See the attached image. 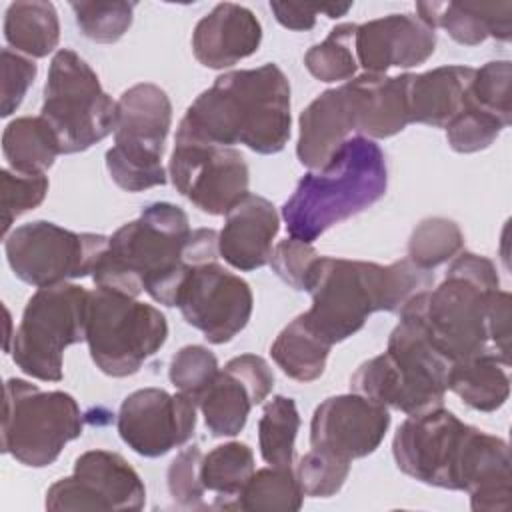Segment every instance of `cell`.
Wrapping results in <instances>:
<instances>
[{"instance_id": "cell-1", "label": "cell", "mask_w": 512, "mask_h": 512, "mask_svg": "<svg viewBox=\"0 0 512 512\" xmlns=\"http://www.w3.org/2000/svg\"><path fill=\"white\" fill-rule=\"evenodd\" d=\"M400 472L436 488L464 490L474 512L510 508V450L506 440L464 424L438 406L408 416L392 438Z\"/></svg>"}, {"instance_id": "cell-2", "label": "cell", "mask_w": 512, "mask_h": 512, "mask_svg": "<svg viewBox=\"0 0 512 512\" xmlns=\"http://www.w3.org/2000/svg\"><path fill=\"white\" fill-rule=\"evenodd\" d=\"M218 258L216 230H192L180 206L152 202L108 238L92 280L98 288L132 298L146 292L158 304L176 306L188 272Z\"/></svg>"}, {"instance_id": "cell-3", "label": "cell", "mask_w": 512, "mask_h": 512, "mask_svg": "<svg viewBox=\"0 0 512 512\" xmlns=\"http://www.w3.org/2000/svg\"><path fill=\"white\" fill-rule=\"evenodd\" d=\"M290 82L272 62L220 74L182 116L176 134L220 146L280 152L290 138Z\"/></svg>"}, {"instance_id": "cell-4", "label": "cell", "mask_w": 512, "mask_h": 512, "mask_svg": "<svg viewBox=\"0 0 512 512\" xmlns=\"http://www.w3.org/2000/svg\"><path fill=\"white\" fill-rule=\"evenodd\" d=\"M434 286V270L408 258L388 266L320 256L312 284V306L302 312L308 328L330 346L356 334L374 312H400L414 296Z\"/></svg>"}, {"instance_id": "cell-5", "label": "cell", "mask_w": 512, "mask_h": 512, "mask_svg": "<svg viewBox=\"0 0 512 512\" xmlns=\"http://www.w3.org/2000/svg\"><path fill=\"white\" fill-rule=\"evenodd\" d=\"M496 290H500V278L492 260L474 252H460L452 258L444 280L414 296L398 314L454 364L494 352L488 334V308Z\"/></svg>"}, {"instance_id": "cell-6", "label": "cell", "mask_w": 512, "mask_h": 512, "mask_svg": "<svg viewBox=\"0 0 512 512\" xmlns=\"http://www.w3.org/2000/svg\"><path fill=\"white\" fill-rule=\"evenodd\" d=\"M388 188V168L382 148L364 136H350L320 170L304 174L282 206L290 238L312 244L328 228L372 204Z\"/></svg>"}, {"instance_id": "cell-7", "label": "cell", "mask_w": 512, "mask_h": 512, "mask_svg": "<svg viewBox=\"0 0 512 512\" xmlns=\"http://www.w3.org/2000/svg\"><path fill=\"white\" fill-rule=\"evenodd\" d=\"M450 362L424 334L400 318L386 352L362 362L350 378L352 392L408 416L442 406L448 390Z\"/></svg>"}, {"instance_id": "cell-8", "label": "cell", "mask_w": 512, "mask_h": 512, "mask_svg": "<svg viewBox=\"0 0 512 512\" xmlns=\"http://www.w3.org/2000/svg\"><path fill=\"white\" fill-rule=\"evenodd\" d=\"M166 338L168 322L156 306L108 288L88 290L86 344L92 362L106 376L136 374Z\"/></svg>"}, {"instance_id": "cell-9", "label": "cell", "mask_w": 512, "mask_h": 512, "mask_svg": "<svg viewBox=\"0 0 512 512\" xmlns=\"http://www.w3.org/2000/svg\"><path fill=\"white\" fill-rule=\"evenodd\" d=\"M40 116L54 130L60 154H76L116 130L118 102L102 90L84 58L60 48L50 60Z\"/></svg>"}, {"instance_id": "cell-10", "label": "cell", "mask_w": 512, "mask_h": 512, "mask_svg": "<svg viewBox=\"0 0 512 512\" xmlns=\"http://www.w3.org/2000/svg\"><path fill=\"white\" fill-rule=\"evenodd\" d=\"M82 412L72 394L40 390L22 378L4 384L2 452L24 466L44 468L56 462L64 446L80 438Z\"/></svg>"}, {"instance_id": "cell-11", "label": "cell", "mask_w": 512, "mask_h": 512, "mask_svg": "<svg viewBox=\"0 0 512 512\" xmlns=\"http://www.w3.org/2000/svg\"><path fill=\"white\" fill-rule=\"evenodd\" d=\"M172 126L168 94L150 82L134 84L118 100L114 146L106 150V168L126 192L166 184L164 144Z\"/></svg>"}, {"instance_id": "cell-12", "label": "cell", "mask_w": 512, "mask_h": 512, "mask_svg": "<svg viewBox=\"0 0 512 512\" xmlns=\"http://www.w3.org/2000/svg\"><path fill=\"white\" fill-rule=\"evenodd\" d=\"M86 308L88 290L78 284L38 288L12 334L14 364L36 380L60 382L64 350L86 340Z\"/></svg>"}, {"instance_id": "cell-13", "label": "cell", "mask_w": 512, "mask_h": 512, "mask_svg": "<svg viewBox=\"0 0 512 512\" xmlns=\"http://www.w3.org/2000/svg\"><path fill=\"white\" fill-rule=\"evenodd\" d=\"M106 248L108 238L102 234L72 232L48 220L22 224L4 240L14 276L36 288L92 276Z\"/></svg>"}, {"instance_id": "cell-14", "label": "cell", "mask_w": 512, "mask_h": 512, "mask_svg": "<svg viewBox=\"0 0 512 512\" xmlns=\"http://www.w3.org/2000/svg\"><path fill=\"white\" fill-rule=\"evenodd\" d=\"M174 188L210 216H224L248 194L250 172L240 150L180 136L168 162Z\"/></svg>"}, {"instance_id": "cell-15", "label": "cell", "mask_w": 512, "mask_h": 512, "mask_svg": "<svg viewBox=\"0 0 512 512\" xmlns=\"http://www.w3.org/2000/svg\"><path fill=\"white\" fill-rule=\"evenodd\" d=\"M146 488L138 472L116 452L88 450L70 476L46 490L48 510H140Z\"/></svg>"}, {"instance_id": "cell-16", "label": "cell", "mask_w": 512, "mask_h": 512, "mask_svg": "<svg viewBox=\"0 0 512 512\" xmlns=\"http://www.w3.org/2000/svg\"><path fill=\"white\" fill-rule=\"evenodd\" d=\"M176 306L186 324L200 330L210 344H226L246 328L254 296L246 280L214 260L188 272Z\"/></svg>"}, {"instance_id": "cell-17", "label": "cell", "mask_w": 512, "mask_h": 512, "mask_svg": "<svg viewBox=\"0 0 512 512\" xmlns=\"http://www.w3.org/2000/svg\"><path fill=\"white\" fill-rule=\"evenodd\" d=\"M116 428L122 442L136 454L158 458L192 438L196 402L182 392L142 388L122 400Z\"/></svg>"}, {"instance_id": "cell-18", "label": "cell", "mask_w": 512, "mask_h": 512, "mask_svg": "<svg viewBox=\"0 0 512 512\" xmlns=\"http://www.w3.org/2000/svg\"><path fill=\"white\" fill-rule=\"evenodd\" d=\"M390 428L386 406L356 392L320 402L310 422V446L348 462L372 454Z\"/></svg>"}, {"instance_id": "cell-19", "label": "cell", "mask_w": 512, "mask_h": 512, "mask_svg": "<svg viewBox=\"0 0 512 512\" xmlns=\"http://www.w3.org/2000/svg\"><path fill=\"white\" fill-rule=\"evenodd\" d=\"M274 388L270 364L256 354H240L224 364L196 398L212 436H236L246 426L252 406L262 404Z\"/></svg>"}, {"instance_id": "cell-20", "label": "cell", "mask_w": 512, "mask_h": 512, "mask_svg": "<svg viewBox=\"0 0 512 512\" xmlns=\"http://www.w3.org/2000/svg\"><path fill=\"white\" fill-rule=\"evenodd\" d=\"M434 48L436 30L416 14H388L356 24V60L370 74L424 64L434 54Z\"/></svg>"}, {"instance_id": "cell-21", "label": "cell", "mask_w": 512, "mask_h": 512, "mask_svg": "<svg viewBox=\"0 0 512 512\" xmlns=\"http://www.w3.org/2000/svg\"><path fill=\"white\" fill-rule=\"evenodd\" d=\"M360 104L352 80L316 96L298 118L296 156L308 170H320L358 132Z\"/></svg>"}, {"instance_id": "cell-22", "label": "cell", "mask_w": 512, "mask_h": 512, "mask_svg": "<svg viewBox=\"0 0 512 512\" xmlns=\"http://www.w3.org/2000/svg\"><path fill=\"white\" fill-rule=\"evenodd\" d=\"M218 232V254L240 272L270 264L274 238L280 230V214L264 196L248 192L226 214Z\"/></svg>"}, {"instance_id": "cell-23", "label": "cell", "mask_w": 512, "mask_h": 512, "mask_svg": "<svg viewBox=\"0 0 512 512\" xmlns=\"http://www.w3.org/2000/svg\"><path fill=\"white\" fill-rule=\"evenodd\" d=\"M262 42V26L252 10L234 2L216 4L192 32L194 58L214 70L252 56Z\"/></svg>"}, {"instance_id": "cell-24", "label": "cell", "mask_w": 512, "mask_h": 512, "mask_svg": "<svg viewBox=\"0 0 512 512\" xmlns=\"http://www.w3.org/2000/svg\"><path fill=\"white\" fill-rule=\"evenodd\" d=\"M474 78L470 66H440L428 72H406V112L410 124L446 128L468 104Z\"/></svg>"}, {"instance_id": "cell-25", "label": "cell", "mask_w": 512, "mask_h": 512, "mask_svg": "<svg viewBox=\"0 0 512 512\" xmlns=\"http://www.w3.org/2000/svg\"><path fill=\"white\" fill-rule=\"evenodd\" d=\"M416 16L430 28H442L464 46H478L486 38H512V2H418Z\"/></svg>"}, {"instance_id": "cell-26", "label": "cell", "mask_w": 512, "mask_h": 512, "mask_svg": "<svg viewBox=\"0 0 512 512\" xmlns=\"http://www.w3.org/2000/svg\"><path fill=\"white\" fill-rule=\"evenodd\" d=\"M352 82L360 94L358 136L370 140L390 138L410 124L406 112V74L386 76L364 72L354 76Z\"/></svg>"}, {"instance_id": "cell-27", "label": "cell", "mask_w": 512, "mask_h": 512, "mask_svg": "<svg viewBox=\"0 0 512 512\" xmlns=\"http://www.w3.org/2000/svg\"><path fill=\"white\" fill-rule=\"evenodd\" d=\"M508 366L494 352L454 362L448 372V390L474 410L494 412L510 396Z\"/></svg>"}, {"instance_id": "cell-28", "label": "cell", "mask_w": 512, "mask_h": 512, "mask_svg": "<svg viewBox=\"0 0 512 512\" xmlns=\"http://www.w3.org/2000/svg\"><path fill=\"white\" fill-rule=\"evenodd\" d=\"M254 454L244 442H226L202 456L200 478L212 494L210 508L236 510L238 496L254 474Z\"/></svg>"}, {"instance_id": "cell-29", "label": "cell", "mask_w": 512, "mask_h": 512, "mask_svg": "<svg viewBox=\"0 0 512 512\" xmlns=\"http://www.w3.org/2000/svg\"><path fill=\"white\" fill-rule=\"evenodd\" d=\"M2 154L18 174H44L60 154V144L42 116H22L6 124Z\"/></svg>"}, {"instance_id": "cell-30", "label": "cell", "mask_w": 512, "mask_h": 512, "mask_svg": "<svg viewBox=\"0 0 512 512\" xmlns=\"http://www.w3.org/2000/svg\"><path fill=\"white\" fill-rule=\"evenodd\" d=\"M4 38L28 58H44L58 46L60 20L52 2H12L4 14Z\"/></svg>"}, {"instance_id": "cell-31", "label": "cell", "mask_w": 512, "mask_h": 512, "mask_svg": "<svg viewBox=\"0 0 512 512\" xmlns=\"http://www.w3.org/2000/svg\"><path fill=\"white\" fill-rule=\"evenodd\" d=\"M330 344L314 334L302 314L288 322L270 346L276 366L296 382H314L324 374Z\"/></svg>"}, {"instance_id": "cell-32", "label": "cell", "mask_w": 512, "mask_h": 512, "mask_svg": "<svg viewBox=\"0 0 512 512\" xmlns=\"http://www.w3.org/2000/svg\"><path fill=\"white\" fill-rule=\"evenodd\" d=\"M300 428V414L296 402L288 396H272L264 404L258 420L260 456L270 466L292 468L294 444Z\"/></svg>"}, {"instance_id": "cell-33", "label": "cell", "mask_w": 512, "mask_h": 512, "mask_svg": "<svg viewBox=\"0 0 512 512\" xmlns=\"http://www.w3.org/2000/svg\"><path fill=\"white\" fill-rule=\"evenodd\" d=\"M304 502V492L292 468L268 466L254 470L242 488L236 510L256 512H298Z\"/></svg>"}, {"instance_id": "cell-34", "label": "cell", "mask_w": 512, "mask_h": 512, "mask_svg": "<svg viewBox=\"0 0 512 512\" xmlns=\"http://www.w3.org/2000/svg\"><path fill=\"white\" fill-rule=\"evenodd\" d=\"M356 24L346 22L334 26L328 36L314 44L304 54L306 70L320 82L332 84L342 80H352L358 70V60L354 52Z\"/></svg>"}, {"instance_id": "cell-35", "label": "cell", "mask_w": 512, "mask_h": 512, "mask_svg": "<svg viewBox=\"0 0 512 512\" xmlns=\"http://www.w3.org/2000/svg\"><path fill=\"white\" fill-rule=\"evenodd\" d=\"M464 248V234L460 226L442 216L424 218L410 234L408 240V260L424 270H434L436 266L452 260Z\"/></svg>"}, {"instance_id": "cell-36", "label": "cell", "mask_w": 512, "mask_h": 512, "mask_svg": "<svg viewBox=\"0 0 512 512\" xmlns=\"http://www.w3.org/2000/svg\"><path fill=\"white\" fill-rule=\"evenodd\" d=\"M510 82V60H494L486 62L480 68H474V78L468 90V104L498 118L508 128L512 122Z\"/></svg>"}, {"instance_id": "cell-37", "label": "cell", "mask_w": 512, "mask_h": 512, "mask_svg": "<svg viewBox=\"0 0 512 512\" xmlns=\"http://www.w3.org/2000/svg\"><path fill=\"white\" fill-rule=\"evenodd\" d=\"M80 32L98 44L120 40L132 26L136 2H70Z\"/></svg>"}, {"instance_id": "cell-38", "label": "cell", "mask_w": 512, "mask_h": 512, "mask_svg": "<svg viewBox=\"0 0 512 512\" xmlns=\"http://www.w3.org/2000/svg\"><path fill=\"white\" fill-rule=\"evenodd\" d=\"M294 474L304 496L330 498L344 486L350 474V462L324 450L312 448L300 458Z\"/></svg>"}, {"instance_id": "cell-39", "label": "cell", "mask_w": 512, "mask_h": 512, "mask_svg": "<svg viewBox=\"0 0 512 512\" xmlns=\"http://www.w3.org/2000/svg\"><path fill=\"white\" fill-rule=\"evenodd\" d=\"M46 174H18L10 168L0 172V196H2V236H8L12 222L24 212L40 206L48 192Z\"/></svg>"}, {"instance_id": "cell-40", "label": "cell", "mask_w": 512, "mask_h": 512, "mask_svg": "<svg viewBox=\"0 0 512 512\" xmlns=\"http://www.w3.org/2000/svg\"><path fill=\"white\" fill-rule=\"evenodd\" d=\"M218 370V360L212 350L200 344H190L172 356L168 378L178 392L190 396L196 402V398L214 380Z\"/></svg>"}, {"instance_id": "cell-41", "label": "cell", "mask_w": 512, "mask_h": 512, "mask_svg": "<svg viewBox=\"0 0 512 512\" xmlns=\"http://www.w3.org/2000/svg\"><path fill=\"white\" fill-rule=\"evenodd\" d=\"M504 128L506 126L498 118L466 104V108L446 126V138L454 152L472 154L494 144Z\"/></svg>"}, {"instance_id": "cell-42", "label": "cell", "mask_w": 512, "mask_h": 512, "mask_svg": "<svg viewBox=\"0 0 512 512\" xmlns=\"http://www.w3.org/2000/svg\"><path fill=\"white\" fill-rule=\"evenodd\" d=\"M202 452L196 444L184 448L178 452V456L170 462L166 472V484L172 500L182 508L202 510L208 508L206 502V490L200 478V464H202Z\"/></svg>"}, {"instance_id": "cell-43", "label": "cell", "mask_w": 512, "mask_h": 512, "mask_svg": "<svg viewBox=\"0 0 512 512\" xmlns=\"http://www.w3.org/2000/svg\"><path fill=\"white\" fill-rule=\"evenodd\" d=\"M320 254L312 244L296 238L280 240L270 256V266L288 286L300 292H308Z\"/></svg>"}, {"instance_id": "cell-44", "label": "cell", "mask_w": 512, "mask_h": 512, "mask_svg": "<svg viewBox=\"0 0 512 512\" xmlns=\"http://www.w3.org/2000/svg\"><path fill=\"white\" fill-rule=\"evenodd\" d=\"M38 66L28 56L18 54L16 50H2V104L0 116L8 118L22 104L28 88L34 84Z\"/></svg>"}, {"instance_id": "cell-45", "label": "cell", "mask_w": 512, "mask_h": 512, "mask_svg": "<svg viewBox=\"0 0 512 512\" xmlns=\"http://www.w3.org/2000/svg\"><path fill=\"white\" fill-rule=\"evenodd\" d=\"M352 8V2L344 4H290V2H270V10L274 18L288 30H312L318 14H326L328 18H340Z\"/></svg>"}, {"instance_id": "cell-46", "label": "cell", "mask_w": 512, "mask_h": 512, "mask_svg": "<svg viewBox=\"0 0 512 512\" xmlns=\"http://www.w3.org/2000/svg\"><path fill=\"white\" fill-rule=\"evenodd\" d=\"M512 300L510 294L504 290H496L490 300L488 308V334H490V346L492 350L506 362L510 364V334H512V324H510V312Z\"/></svg>"}]
</instances>
